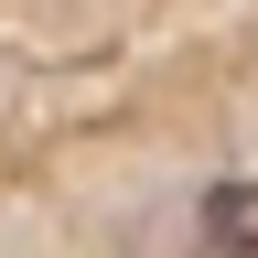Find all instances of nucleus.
I'll return each instance as SVG.
<instances>
[{"mask_svg":"<svg viewBox=\"0 0 258 258\" xmlns=\"http://www.w3.org/2000/svg\"><path fill=\"white\" fill-rule=\"evenodd\" d=\"M194 226H205V247H237V258H258V183H215L205 205H194Z\"/></svg>","mask_w":258,"mask_h":258,"instance_id":"f257e3e1","label":"nucleus"}]
</instances>
